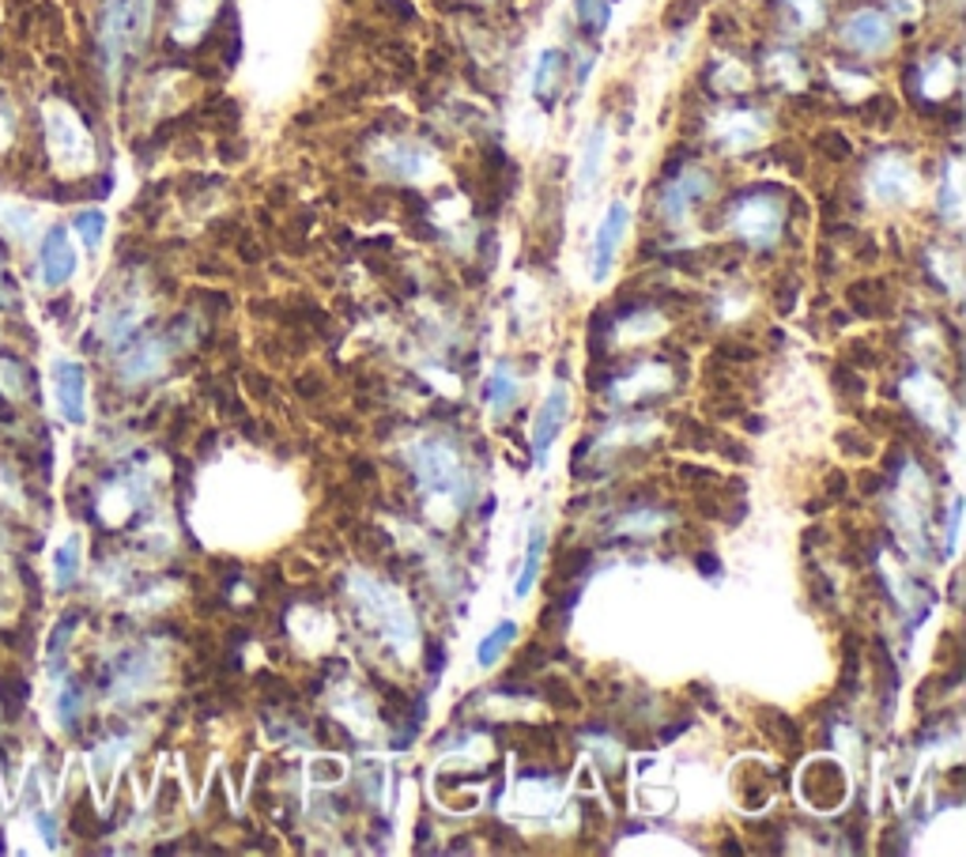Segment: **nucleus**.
I'll return each mask as SVG.
<instances>
[{"mask_svg":"<svg viewBox=\"0 0 966 857\" xmlns=\"http://www.w3.org/2000/svg\"><path fill=\"white\" fill-rule=\"evenodd\" d=\"M567 416H570V393H567V386H563V378H559V382L552 386V393L544 397L540 416H536V423H533V446H529V450H533V461H536V465L548 461L552 442L559 438L563 423H567Z\"/></svg>","mask_w":966,"mask_h":857,"instance_id":"obj_3","label":"nucleus"},{"mask_svg":"<svg viewBox=\"0 0 966 857\" xmlns=\"http://www.w3.org/2000/svg\"><path fill=\"white\" fill-rule=\"evenodd\" d=\"M627 223H631L627 204L623 201L608 204V212H604V220L597 227V238H593V280H597V284H604L612 265H616V250L623 235H627Z\"/></svg>","mask_w":966,"mask_h":857,"instance_id":"obj_4","label":"nucleus"},{"mask_svg":"<svg viewBox=\"0 0 966 857\" xmlns=\"http://www.w3.org/2000/svg\"><path fill=\"white\" fill-rule=\"evenodd\" d=\"M842 42L853 46L857 53H880L891 46V23H887L884 12L876 8H865V12H853L842 27Z\"/></svg>","mask_w":966,"mask_h":857,"instance_id":"obj_5","label":"nucleus"},{"mask_svg":"<svg viewBox=\"0 0 966 857\" xmlns=\"http://www.w3.org/2000/svg\"><path fill=\"white\" fill-rule=\"evenodd\" d=\"M412 461H416V473H419V480H423L427 491L457 495V499L465 495V469L446 442H416Z\"/></svg>","mask_w":966,"mask_h":857,"instance_id":"obj_2","label":"nucleus"},{"mask_svg":"<svg viewBox=\"0 0 966 857\" xmlns=\"http://www.w3.org/2000/svg\"><path fill=\"white\" fill-rule=\"evenodd\" d=\"M76 623H80V612H65L61 623H57V627H53L50 646H46V654H50L53 665H57V661H61V650L68 646V639L76 635Z\"/></svg>","mask_w":966,"mask_h":857,"instance_id":"obj_19","label":"nucleus"},{"mask_svg":"<svg viewBox=\"0 0 966 857\" xmlns=\"http://www.w3.org/2000/svg\"><path fill=\"white\" fill-rule=\"evenodd\" d=\"M872 193L880 201H887V204L910 197V171H906L902 163H895V159L880 163V167L872 171Z\"/></svg>","mask_w":966,"mask_h":857,"instance_id":"obj_13","label":"nucleus"},{"mask_svg":"<svg viewBox=\"0 0 966 857\" xmlns=\"http://www.w3.org/2000/svg\"><path fill=\"white\" fill-rule=\"evenodd\" d=\"M559 76H563V53L559 50H544L540 61H536L533 91H536V99L548 106V110L555 106V99H559Z\"/></svg>","mask_w":966,"mask_h":857,"instance_id":"obj_12","label":"nucleus"},{"mask_svg":"<svg viewBox=\"0 0 966 857\" xmlns=\"http://www.w3.org/2000/svg\"><path fill=\"white\" fill-rule=\"evenodd\" d=\"M38 265H42V284L46 288H61L72 280L76 272V250L68 242L65 227H50L42 238V253H38Z\"/></svg>","mask_w":966,"mask_h":857,"instance_id":"obj_7","label":"nucleus"},{"mask_svg":"<svg viewBox=\"0 0 966 857\" xmlns=\"http://www.w3.org/2000/svg\"><path fill=\"white\" fill-rule=\"evenodd\" d=\"M604 148H608V129L604 125H597V129L589 133V140H585V152H582V167H578V193L585 197V193L597 185L601 178V167H604Z\"/></svg>","mask_w":966,"mask_h":857,"instance_id":"obj_11","label":"nucleus"},{"mask_svg":"<svg viewBox=\"0 0 966 857\" xmlns=\"http://www.w3.org/2000/svg\"><path fill=\"white\" fill-rule=\"evenodd\" d=\"M736 227H740V235H748L751 242H759V246H770L778 227H782V212L770 201H751L744 208V216L736 220Z\"/></svg>","mask_w":966,"mask_h":857,"instance_id":"obj_9","label":"nucleus"},{"mask_svg":"<svg viewBox=\"0 0 966 857\" xmlns=\"http://www.w3.org/2000/svg\"><path fill=\"white\" fill-rule=\"evenodd\" d=\"M76 574H80V537H68L53 555V578L57 586L68 590L76 582Z\"/></svg>","mask_w":966,"mask_h":857,"instance_id":"obj_15","label":"nucleus"},{"mask_svg":"<svg viewBox=\"0 0 966 857\" xmlns=\"http://www.w3.org/2000/svg\"><path fill=\"white\" fill-rule=\"evenodd\" d=\"M57 714H61V722L68 729L76 725V718H80V688H76V684H68L61 691V699H57Z\"/></svg>","mask_w":966,"mask_h":857,"instance_id":"obj_20","label":"nucleus"},{"mask_svg":"<svg viewBox=\"0 0 966 857\" xmlns=\"http://www.w3.org/2000/svg\"><path fill=\"white\" fill-rule=\"evenodd\" d=\"M155 0H106L103 19H99V50H103V68L117 72V65L133 50H140V42L148 38Z\"/></svg>","mask_w":966,"mask_h":857,"instance_id":"obj_1","label":"nucleus"},{"mask_svg":"<svg viewBox=\"0 0 966 857\" xmlns=\"http://www.w3.org/2000/svg\"><path fill=\"white\" fill-rule=\"evenodd\" d=\"M514 397H517V382L510 378V367H499L484 389V401L491 408H506V405H514Z\"/></svg>","mask_w":966,"mask_h":857,"instance_id":"obj_17","label":"nucleus"},{"mask_svg":"<svg viewBox=\"0 0 966 857\" xmlns=\"http://www.w3.org/2000/svg\"><path fill=\"white\" fill-rule=\"evenodd\" d=\"M35 824H38V831H42V835H46V843H50V846H53V843H57V824H53V816L38 812V820H35Z\"/></svg>","mask_w":966,"mask_h":857,"instance_id":"obj_21","label":"nucleus"},{"mask_svg":"<svg viewBox=\"0 0 966 857\" xmlns=\"http://www.w3.org/2000/svg\"><path fill=\"white\" fill-rule=\"evenodd\" d=\"M72 227H76V235L84 238V246H87V250H99V242H103V235H106V216H103L99 208L76 212Z\"/></svg>","mask_w":966,"mask_h":857,"instance_id":"obj_16","label":"nucleus"},{"mask_svg":"<svg viewBox=\"0 0 966 857\" xmlns=\"http://www.w3.org/2000/svg\"><path fill=\"white\" fill-rule=\"evenodd\" d=\"M544 548H548V529L544 522H533L529 529V548H525V567H521V578H517V597H529L536 578L544 571Z\"/></svg>","mask_w":966,"mask_h":857,"instance_id":"obj_10","label":"nucleus"},{"mask_svg":"<svg viewBox=\"0 0 966 857\" xmlns=\"http://www.w3.org/2000/svg\"><path fill=\"white\" fill-rule=\"evenodd\" d=\"M574 16L589 35H604L608 27V0H574Z\"/></svg>","mask_w":966,"mask_h":857,"instance_id":"obj_18","label":"nucleus"},{"mask_svg":"<svg viewBox=\"0 0 966 857\" xmlns=\"http://www.w3.org/2000/svg\"><path fill=\"white\" fill-rule=\"evenodd\" d=\"M706 189H710V182L702 171L672 174L669 185H665V201H661V208H665L669 220H683L691 204H695L699 197H706Z\"/></svg>","mask_w":966,"mask_h":857,"instance_id":"obj_8","label":"nucleus"},{"mask_svg":"<svg viewBox=\"0 0 966 857\" xmlns=\"http://www.w3.org/2000/svg\"><path fill=\"white\" fill-rule=\"evenodd\" d=\"M53 382H57V405H61V416L68 423H84L87 420V378H84V367L72 363V359H57V363H53Z\"/></svg>","mask_w":966,"mask_h":857,"instance_id":"obj_6","label":"nucleus"},{"mask_svg":"<svg viewBox=\"0 0 966 857\" xmlns=\"http://www.w3.org/2000/svg\"><path fill=\"white\" fill-rule=\"evenodd\" d=\"M695 567H699L702 574H706V578H714L721 563H718V559H714V555H710V552H702V555H695Z\"/></svg>","mask_w":966,"mask_h":857,"instance_id":"obj_22","label":"nucleus"},{"mask_svg":"<svg viewBox=\"0 0 966 857\" xmlns=\"http://www.w3.org/2000/svg\"><path fill=\"white\" fill-rule=\"evenodd\" d=\"M514 639H517V623H514V620L495 623V627L480 639V646H476V665H480V669H491L495 661H499V658L506 654V650L514 646Z\"/></svg>","mask_w":966,"mask_h":857,"instance_id":"obj_14","label":"nucleus"}]
</instances>
